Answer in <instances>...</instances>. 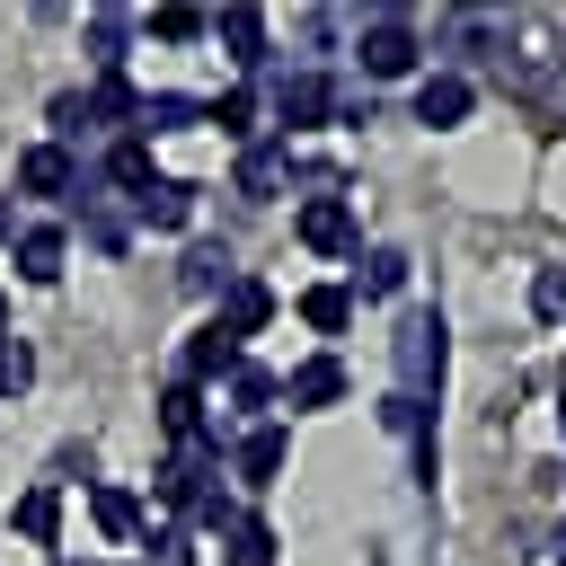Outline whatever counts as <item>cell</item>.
I'll use <instances>...</instances> for the list:
<instances>
[{
  "mask_svg": "<svg viewBox=\"0 0 566 566\" xmlns=\"http://www.w3.org/2000/svg\"><path fill=\"white\" fill-rule=\"evenodd\" d=\"M442 354H451V345H442V318H424V310H416V318L398 327V371H407V389L442 380Z\"/></svg>",
  "mask_w": 566,
  "mask_h": 566,
  "instance_id": "1",
  "label": "cell"
},
{
  "mask_svg": "<svg viewBox=\"0 0 566 566\" xmlns=\"http://www.w3.org/2000/svg\"><path fill=\"white\" fill-rule=\"evenodd\" d=\"M18 186H27V195H53V203H62V195H80V159H71L62 142H35V150L18 159Z\"/></svg>",
  "mask_w": 566,
  "mask_h": 566,
  "instance_id": "2",
  "label": "cell"
},
{
  "mask_svg": "<svg viewBox=\"0 0 566 566\" xmlns=\"http://www.w3.org/2000/svg\"><path fill=\"white\" fill-rule=\"evenodd\" d=\"M301 239H310L318 256L354 248V203H345V195H318V203H301Z\"/></svg>",
  "mask_w": 566,
  "mask_h": 566,
  "instance_id": "3",
  "label": "cell"
},
{
  "mask_svg": "<svg viewBox=\"0 0 566 566\" xmlns=\"http://www.w3.org/2000/svg\"><path fill=\"white\" fill-rule=\"evenodd\" d=\"M221 371H239V336L212 318V327H195V345H186V389H195V380H221Z\"/></svg>",
  "mask_w": 566,
  "mask_h": 566,
  "instance_id": "4",
  "label": "cell"
},
{
  "mask_svg": "<svg viewBox=\"0 0 566 566\" xmlns=\"http://www.w3.org/2000/svg\"><path fill=\"white\" fill-rule=\"evenodd\" d=\"M363 71H371V80H398V71H416V35H407L398 18H389V27H371V35H363Z\"/></svg>",
  "mask_w": 566,
  "mask_h": 566,
  "instance_id": "5",
  "label": "cell"
},
{
  "mask_svg": "<svg viewBox=\"0 0 566 566\" xmlns=\"http://www.w3.org/2000/svg\"><path fill=\"white\" fill-rule=\"evenodd\" d=\"M283 460H292L283 424H256V433L239 442V478H248V486H274V478H283Z\"/></svg>",
  "mask_w": 566,
  "mask_h": 566,
  "instance_id": "6",
  "label": "cell"
},
{
  "mask_svg": "<svg viewBox=\"0 0 566 566\" xmlns=\"http://www.w3.org/2000/svg\"><path fill=\"white\" fill-rule=\"evenodd\" d=\"M283 389H292V407H336V398H345V363H336V354H318V363H301Z\"/></svg>",
  "mask_w": 566,
  "mask_h": 566,
  "instance_id": "7",
  "label": "cell"
},
{
  "mask_svg": "<svg viewBox=\"0 0 566 566\" xmlns=\"http://www.w3.org/2000/svg\"><path fill=\"white\" fill-rule=\"evenodd\" d=\"M9 522H18V539L53 548V531H62V495H53V486H27V495L9 504Z\"/></svg>",
  "mask_w": 566,
  "mask_h": 566,
  "instance_id": "8",
  "label": "cell"
},
{
  "mask_svg": "<svg viewBox=\"0 0 566 566\" xmlns=\"http://www.w3.org/2000/svg\"><path fill=\"white\" fill-rule=\"evenodd\" d=\"M274 115H283V133H310L318 115H327V80H283V97H274Z\"/></svg>",
  "mask_w": 566,
  "mask_h": 566,
  "instance_id": "9",
  "label": "cell"
},
{
  "mask_svg": "<svg viewBox=\"0 0 566 566\" xmlns=\"http://www.w3.org/2000/svg\"><path fill=\"white\" fill-rule=\"evenodd\" d=\"M460 115H469V80L433 71V80L416 88V124H460Z\"/></svg>",
  "mask_w": 566,
  "mask_h": 566,
  "instance_id": "10",
  "label": "cell"
},
{
  "mask_svg": "<svg viewBox=\"0 0 566 566\" xmlns=\"http://www.w3.org/2000/svg\"><path fill=\"white\" fill-rule=\"evenodd\" d=\"M133 212H142L150 230H186V221H195V186H142Z\"/></svg>",
  "mask_w": 566,
  "mask_h": 566,
  "instance_id": "11",
  "label": "cell"
},
{
  "mask_svg": "<svg viewBox=\"0 0 566 566\" xmlns=\"http://www.w3.org/2000/svg\"><path fill=\"white\" fill-rule=\"evenodd\" d=\"M62 256H71L62 230H18V274L27 283H62Z\"/></svg>",
  "mask_w": 566,
  "mask_h": 566,
  "instance_id": "12",
  "label": "cell"
},
{
  "mask_svg": "<svg viewBox=\"0 0 566 566\" xmlns=\"http://www.w3.org/2000/svg\"><path fill=\"white\" fill-rule=\"evenodd\" d=\"M265 318H274V292L239 274V283H230V301H221V327H230V336H256Z\"/></svg>",
  "mask_w": 566,
  "mask_h": 566,
  "instance_id": "13",
  "label": "cell"
},
{
  "mask_svg": "<svg viewBox=\"0 0 566 566\" xmlns=\"http://www.w3.org/2000/svg\"><path fill=\"white\" fill-rule=\"evenodd\" d=\"M221 539H230V566H274V531H265L256 513H230Z\"/></svg>",
  "mask_w": 566,
  "mask_h": 566,
  "instance_id": "14",
  "label": "cell"
},
{
  "mask_svg": "<svg viewBox=\"0 0 566 566\" xmlns=\"http://www.w3.org/2000/svg\"><path fill=\"white\" fill-rule=\"evenodd\" d=\"M106 177H115L124 195H142V186H159V177H150V142H142V133H133V142H115V150H106Z\"/></svg>",
  "mask_w": 566,
  "mask_h": 566,
  "instance_id": "15",
  "label": "cell"
},
{
  "mask_svg": "<svg viewBox=\"0 0 566 566\" xmlns=\"http://www.w3.org/2000/svg\"><path fill=\"white\" fill-rule=\"evenodd\" d=\"M88 513H97V531H106V539H133V531H142V504H133L124 486H97V495H88Z\"/></svg>",
  "mask_w": 566,
  "mask_h": 566,
  "instance_id": "16",
  "label": "cell"
},
{
  "mask_svg": "<svg viewBox=\"0 0 566 566\" xmlns=\"http://www.w3.org/2000/svg\"><path fill=\"white\" fill-rule=\"evenodd\" d=\"M301 318H310L318 336H345V318H354V301H345L336 283H318V292H301Z\"/></svg>",
  "mask_w": 566,
  "mask_h": 566,
  "instance_id": "17",
  "label": "cell"
},
{
  "mask_svg": "<svg viewBox=\"0 0 566 566\" xmlns=\"http://www.w3.org/2000/svg\"><path fill=\"white\" fill-rule=\"evenodd\" d=\"M124 35H133V27H124L115 9H97V18H88V53H97V71H124Z\"/></svg>",
  "mask_w": 566,
  "mask_h": 566,
  "instance_id": "18",
  "label": "cell"
},
{
  "mask_svg": "<svg viewBox=\"0 0 566 566\" xmlns=\"http://www.w3.org/2000/svg\"><path fill=\"white\" fill-rule=\"evenodd\" d=\"M195 115H203V97H142V115H133V124H150V133H186Z\"/></svg>",
  "mask_w": 566,
  "mask_h": 566,
  "instance_id": "19",
  "label": "cell"
},
{
  "mask_svg": "<svg viewBox=\"0 0 566 566\" xmlns=\"http://www.w3.org/2000/svg\"><path fill=\"white\" fill-rule=\"evenodd\" d=\"M274 177H283V150H265V142H256V150L239 159V195H256V203H265V195H274Z\"/></svg>",
  "mask_w": 566,
  "mask_h": 566,
  "instance_id": "20",
  "label": "cell"
},
{
  "mask_svg": "<svg viewBox=\"0 0 566 566\" xmlns=\"http://www.w3.org/2000/svg\"><path fill=\"white\" fill-rule=\"evenodd\" d=\"M230 283H239V274H230L221 248H195V256H186V292H230Z\"/></svg>",
  "mask_w": 566,
  "mask_h": 566,
  "instance_id": "21",
  "label": "cell"
},
{
  "mask_svg": "<svg viewBox=\"0 0 566 566\" xmlns=\"http://www.w3.org/2000/svg\"><path fill=\"white\" fill-rule=\"evenodd\" d=\"M159 424H168V433H177V442H186V433H203V398H195V389H186V380H177V389H168V398H159Z\"/></svg>",
  "mask_w": 566,
  "mask_h": 566,
  "instance_id": "22",
  "label": "cell"
},
{
  "mask_svg": "<svg viewBox=\"0 0 566 566\" xmlns=\"http://www.w3.org/2000/svg\"><path fill=\"white\" fill-rule=\"evenodd\" d=\"M221 35H230V53H239V62H256V53H265V18H256V9H230V18H221Z\"/></svg>",
  "mask_w": 566,
  "mask_h": 566,
  "instance_id": "23",
  "label": "cell"
},
{
  "mask_svg": "<svg viewBox=\"0 0 566 566\" xmlns=\"http://www.w3.org/2000/svg\"><path fill=\"white\" fill-rule=\"evenodd\" d=\"M203 115H212L221 133H256V97H248V88H221V97H212Z\"/></svg>",
  "mask_w": 566,
  "mask_h": 566,
  "instance_id": "24",
  "label": "cell"
},
{
  "mask_svg": "<svg viewBox=\"0 0 566 566\" xmlns=\"http://www.w3.org/2000/svg\"><path fill=\"white\" fill-rule=\"evenodd\" d=\"M150 35L159 44H195L203 35V9H150Z\"/></svg>",
  "mask_w": 566,
  "mask_h": 566,
  "instance_id": "25",
  "label": "cell"
},
{
  "mask_svg": "<svg viewBox=\"0 0 566 566\" xmlns=\"http://www.w3.org/2000/svg\"><path fill=\"white\" fill-rule=\"evenodd\" d=\"M27 380H35V354H27L18 336H0V398H18Z\"/></svg>",
  "mask_w": 566,
  "mask_h": 566,
  "instance_id": "26",
  "label": "cell"
},
{
  "mask_svg": "<svg viewBox=\"0 0 566 566\" xmlns=\"http://www.w3.org/2000/svg\"><path fill=\"white\" fill-rule=\"evenodd\" d=\"M230 398H239V407L256 416V407L274 398V371H256V363H239V371H230Z\"/></svg>",
  "mask_w": 566,
  "mask_h": 566,
  "instance_id": "27",
  "label": "cell"
},
{
  "mask_svg": "<svg viewBox=\"0 0 566 566\" xmlns=\"http://www.w3.org/2000/svg\"><path fill=\"white\" fill-rule=\"evenodd\" d=\"M398 283H407V256H398V248H380V256L363 265V292H398Z\"/></svg>",
  "mask_w": 566,
  "mask_h": 566,
  "instance_id": "28",
  "label": "cell"
},
{
  "mask_svg": "<svg viewBox=\"0 0 566 566\" xmlns=\"http://www.w3.org/2000/svg\"><path fill=\"white\" fill-rule=\"evenodd\" d=\"M150 566H195V539L186 531H150Z\"/></svg>",
  "mask_w": 566,
  "mask_h": 566,
  "instance_id": "29",
  "label": "cell"
},
{
  "mask_svg": "<svg viewBox=\"0 0 566 566\" xmlns=\"http://www.w3.org/2000/svg\"><path fill=\"white\" fill-rule=\"evenodd\" d=\"M531 301H539V318H557V310H566V274H539V292H531Z\"/></svg>",
  "mask_w": 566,
  "mask_h": 566,
  "instance_id": "30",
  "label": "cell"
},
{
  "mask_svg": "<svg viewBox=\"0 0 566 566\" xmlns=\"http://www.w3.org/2000/svg\"><path fill=\"white\" fill-rule=\"evenodd\" d=\"M9 239H18V221H9V203H0V248H9Z\"/></svg>",
  "mask_w": 566,
  "mask_h": 566,
  "instance_id": "31",
  "label": "cell"
},
{
  "mask_svg": "<svg viewBox=\"0 0 566 566\" xmlns=\"http://www.w3.org/2000/svg\"><path fill=\"white\" fill-rule=\"evenodd\" d=\"M557 566H566V522H557Z\"/></svg>",
  "mask_w": 566,
  "mask_h": 566,
  "instance_id": "32",
  "label": "cell"
},
{
  "mask_svg": "<svg viewBox=\"0 0 566 566\" xmlns=\"http://www.w3.org/2000/svg\"><path fill=\"white\" fill-rule=\"evenodd\" d=\"M0 327H9V301H0Z\"/></svg>",
  "mask_w": 566,
  "mask_h": 566,
  "instance_id": "33",
  "label": "cell"
},
{
  "mask_svg": "<svg viewBox=\"0 0 566 566\" xmlns=\"http://www.w3.org/2000/svg\"><path fill=\"white\" fill-rule=\"evenodd\" d=\"M53 566H71V557H53Z\"/></svg>",
  "mask_w": 566,
  "mask_h": 566,
  "instance_id": "34",
  "label": "cell"
},
{
  "mask_svg": "<svg viewBox=\"0 0 566 566\" xmlns=\"http://www.w3.org/2000/svg\"><path fill=\"white\" fill-rule=\"evenodd\" d=\"M557 424H566V407H557Z\"/></svg>",
  "mask_w": 566,
  "mask_h": 566,
  "instance_id": "35",
  "label": "cell"
}]
</instances>
